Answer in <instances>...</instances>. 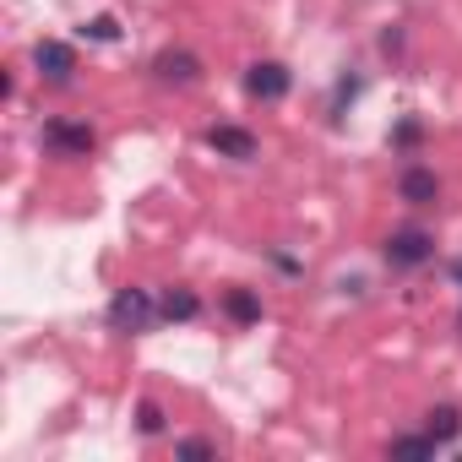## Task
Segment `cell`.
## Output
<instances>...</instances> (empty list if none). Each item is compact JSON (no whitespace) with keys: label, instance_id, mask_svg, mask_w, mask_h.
Returning <instances> with one entry per match:
<instances>
[{"label":"cell","instance_id":"obj_3","mask_svg":"<svg viewBox=\"0 0 462 462\" xmlns=\"http://www.w3.org/2000/svg\"><path fill=\"white\" fill-rule=\"evenodd\" d=\"M289 82H294V77H289L283 60H256V66L245 71V93H251L256 104H278V98L289 93Z\"/></svg>","mask_w":462,"mask_h":462},{"label":"cell","instance_id":"obj_14","mask_svg":"<svg viewBox=\"0 0 462 462\" xmlns=\"http://www.w3.org/2000/svg\"><path fill=\"white\" fill-rule=\"evenodd\" d=\"M142 435H163V408L158 402H142Z\"/></svg>","mask_w":462,"mask_h":462},{"label":"cell","instance_id":"obj_5","mask_svg":"<svg viewBox=\"0 0 462 462\" xmlns=\"http://www.w3.org/2000/svg\"><path fill=\"white\" fill-rule=\"evenodd\" d=\"M33 66H39V77H44V82L66 88V82L77 77V50H71V44H60V39H44V44L33 50Z\"/></svg>","mask_w":462,"mask_h":462},{"label":"cell","instance_id":"obj_7","mask_svg":"<svg viewBox=\"0 0 462 462\" xmlns=\"http://www.w3.org/2000/svg\"><path fill=\"white\" fill-rule=\"evenodd\" d=\"M152 77H158L163 88H190V82L201 77V60L185 55V50H163V55L152 60Z\"/></svg>","mask_w":462,"mask_h":462},{"label":"cell","instance_id":"obj_4","mask_svg":"<svg viewBox=\"0 0 462 462\" xmlns=\"http://www.w3.org/2000/svg\"><path fill=\"white\" fill-rule=\"evenodd\" d=\"M44 142H50L60 158H88V152L98 147L93 125H82V120H50V125H44Z\"/></svg>","mask_w":462,"mask_h":462},{"label":"cell","instance_id":"obj_9","mask_svg":"<svg viewBox=\"0 0 462 462\" xmlns=\"http://www.w3.org/2000/svg\"><path fill=\"white\" fill-rule=\"evenodd\" d=\"M223 310H228V321H240V327L262 321V300H256L251 289H228V294H223Z\"/></svg>","mask_w":462,"mask_h":462},{"label":"cell","instance_id":"obj_13","mask_svg":"<svg viewBox=\"0 0 462 462\" xmlns=\"http://www.w3.org/2000/svg\"><path fill=\"white\" fill-rule=\"evenodd\" d=\"M82 33H88L93 44H115V39H120V28H115V17H93V23H88Z\"/></svg>","mask_w":462,"mask_h":462},{"label":"cell","instance_id":"obj_10","mask_svg":"<svg viewBox=\"0 0 462 462\" xmlns=\"http://www.w3.org/2000/svg\"><path fill=\"white\" fill-rule=\"evenodd\" d=\"M158 310H163V321H196V316H201V300H196L190 289H169V294L158 300Z\"/></svg>","mask_w":462,"mask_h":462},{"label":"cell","instance_id":"obj_16","mask_svg":"<svg viewBox=\"0 0 462 462\" xmlns=\"http://www.w3.org/2000/svg\"><path fill=\"white\" fill-rule=\"evenodd\" d=\"M451 278H457V283H462V256H457V262H451Z\"/></svg>","mask_w":462,"mask_h":462},{"label":"cell","instance_id":"obj_6","mask_svg":"<svg viewBox=\"0 0 462 462\" xmlns=\"http://www.w3.org/2000/svg\"><path fill=\"white\" fill-rule=\"evenodd\" d=\"M397 196H402L408 207H435V201H440V180H435V169L408 163V169L397 174Z\"/></svg>","mask_w":462,"mask_h":462},{"label":"cell","instance_id":"obj_1","mask_svg":"<svg viewBox=\"0 0 462 462\" xmlns=\"http://www.w3.org/2000/svg\"><path fill=\"white\" fill-rule=\"evenodd\" d=\"M158 316L163 310H158V300L147 289H120L115 305H109V327H120V332H147Z\"/></svg>","mask_w":462,"mask_h":462},{"label":"cell","instance_id":"obj_12","mask_svg":"<svg viewBox=\"0 0 462 462\" xmlns=\"http://www.w3.org/2000/svg\"><path fill=\"white\" fill-rule=\"evenodd\" d=\"M435 451H440V440H435L430 430H424V435H397V440H392V457H435Z\"/></svg>","mask_w":462,"mask_h":462},{"label":"cell","instance_id":"obj_15","mask_svg":"<svg viewBox=\"0 0 462 462\" xmlns=\"http://www.w3.org/2000/svg\"><path fill=\"white\" fill-rule=\"evenodd\" d=\"M174 451H180V457H217V446H212V440H180Z\"/></svg>","mask_w":462,"mask_h":462},{"label":"cell","instance_id":"obj_2","mask_svg":"<svg viewBox=\"0 0 462 462\" xmlns=\"http://www.w3.org/2000/svg\"><path fill=\"white\" fill-rule=\"evenodd\" d=\"M381 256H386V267L413 273V267H424L435 256V235H424V228H397V235L381 245Z\"/></svg>","mask_w":462,"mask_h":462},{"label":"cell","instance_id":"obj_8","mask_svg":"<svg viewBox=\"0 0 462 462\" xmlns=\"http://www.w3.org/2000/svg\"><path fill=\"white\" fill-rule=\"evenodd\" d=\"M207 142H212V147H217L223 158H235V163L256 158V147H262V142H256V136H251L245 125H212V131H207Z\"/></svg>","mask_w":462,"mask_h":462},{"label":"cell","instance_id":"obj_11","mask_svg":"<svg viewBox=\"0 0 462 462\" xmlns=\"http://www.w3.org/2000/svg\"><path fill=\"white\" fill-rule=\"evenodd\" d=\"M430 435L446 446V440H457L462 435V413L457 408H430Z\"/></svg>","mask_w":462,"mask_h":462}]
</instances>
